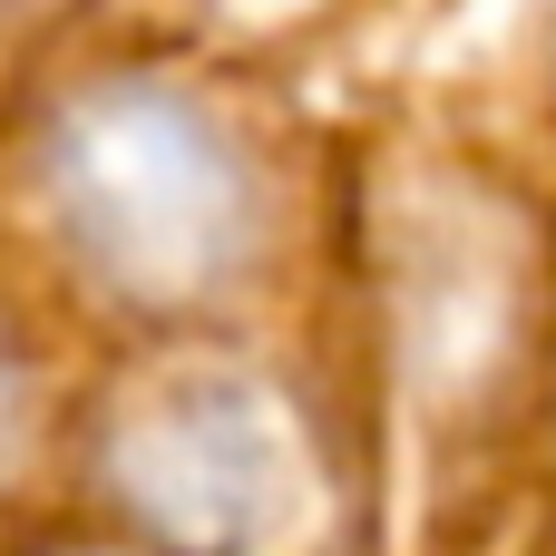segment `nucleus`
I'll list each match as a JSON object with an SVG mask.
<instances>
[{"instance_id":"1","label":"nucleus","mask_w":556,"mask_h":556,"mask_svg":"<svg viewBox=\"0 0 556 556\" xmlns=\"http://www.w3.org/2000/svg\"><path fill=\"white\" fill-rule=\"evenodd\" d=\"M29 195L49 244L117 313L195 323L254 283L274 186L244 117L186 68H88L29 117Z\"/></svg>"},{"instance_id":"2","label":"nucleus","mask_w":556,"mask_h":556,"mask_svg":"<svg viewBox=\"0 0 556 556\" xmlns=\"http://www.w3.org/2000/svg\"><path fill=\"white\" fill-rule=\"evenodd\" d=\"M108 479L166 556H313L332 528V459L274 371H156L108 420Z\"/></svg>"},{"instance_id":"3","label":"nucleus","mask_w":556,"mask_h":556,"mask_svg":"<svg viewBox=\"0 0 556 556\" xmlns=\"http://www.w3.org/2000/svg\"><path fill=\"white\" fill-rule=\"evenodd\" d=\"M20 440H29V362L0 323V459H20Z\"/></svg>"},{"instance_id":"4","label":"nucleus","mask_w":556,"mask_h":556,"mask_svg":"<svg viewBox=\"0 0 556 556\" xmlns=\"http://www.w3.org/2000/svg\"><path fill=\"white\" fill-rule=\"evenodd\" d=\"M39 10H59V0H0V20H39Z\"/></svg>"}]
</instances>
